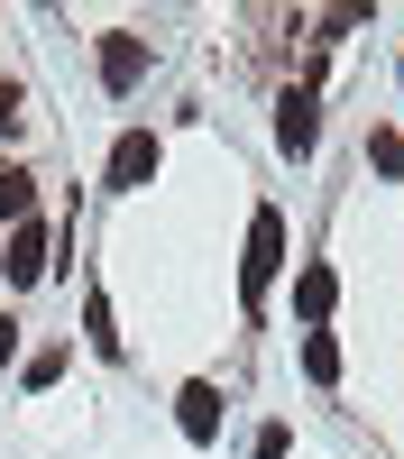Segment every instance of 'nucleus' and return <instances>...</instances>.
I'll use <instances>...</instances> for the list:
<instances>
[{"label": "nucleus", "mask_w": 404, "mask_h": 459, "mask_svg": "<svg viewBox=\"0 0 404 459\" xmlns=\"http://www.w3.org/2000/svg\"><path fill=\"white\" fill-rule=\"evenodd\" d=\"M83 340L101 359H120V322H110V294H83Z\"/></svg>", "instance_id": "9d476101"}, {"label": "nucleus", "mask_w": 404, "mask_h": 459, "mask_svg": "<svg viewBox=\"0 0 404 459\" xmlns=\"http://www.w3.org/2000/svg\"><path fill=\"white\" fill-rule=\"evenodd\" d=\"M19 129H28V92L0 83V138H19Z\"/></svg>", "instance_id": "f8f14e48"}, {"label": "nucleus", "mask_w": 404, "mask_h": 459, "mask_svg": "<svg viewBox=\"0 0 404 459\" xmlns=\"http://www.w3.org/2000/svg\"><path fill=\"white\" fill-rule=\"evenodd\" d=\"M304 377L313 386H340V340L331 331H304Z\"/></svg>", "instance_id": "1a4fd4ad"}, {"label": "nucleus", "mask_w": 404, "mask_h": 459, "mask_svg": "<svg viewBox=\"0 0 404 459\" xmlns=\"http://www.w3.org/2000/svg\"><path fill=\"white\" fill-rule=\"evenodd\" d=\"M147 175H157V129H120V147H110V194H138Z\"/></svg>", "instance_id": "39448f33"}, {"label": "nucleus", "mask_w": 404, "mask_h": 459, "mask_svg": "<svg viewBox=\"0 0 404 459\" xmlns=\"http://www.w3.org/2000/svg\"><path fill=\"white\" fill-rule=\"evenodd\" d=\"M47 248H56V230H47V221H19V230H10V248H0V276H10V285H37V276L56 266Z\"/></svg>", "instance_id": "7ed1b4c3"}, {"label": "nucleus", "mask_w": 404, "mask_h": 459, "mask_svg": "<svg viewBox=\"0 0 404 459\" xmlns=\"http://www.w3.org/2000/svg\"><path fill=\"white\" fill-rule=\"evenodd\" d=\"M395 83H404V65H395Z\"/></svg>", "instance_id": "dca6fc26"}, {"label": "nucleus", "mask_w": 404, "mask_h": 459, "mask_svg": "<svg viewBox=\"0 0 404 459\" xmlns=\"http://www.w3.org/2000/svg\"><path fill=\"white\" fill-rule=\"evenodd\" d=\"M64 359H73V350H64V340H47V350H37V359H28V386H56V377H64Z\"/></svg>", "instance_id": "9b49d317"}, {"label": "nucleus", "mask_w": 404, "mask_h": 459, "mask_svg": "<svg viewBox=\"0 0 404 459\" xmlns=\"http://www.w3.org/2000/svg\"><path fill=\"white\" fill-rule=\"evenodd\" d=\"M331 303H340V276H331L322 257H304V266H294V322H304V331H331Z\"/></svg>", "instance_id": "20e7f679"}, {"label": "nucleus", "mask_w": 404, "mask_h": 459, "mask_svg": "<svg viewBox=\"0 0 404 459\" xmlns=\"http://www.w3.org/2000/svg\"><path fill=\"white\" fill-rule=\"evenodd\" d=\"M0 221H10V230L37 221V175L28 166H0Z\"/></svg>", "instance_id": "6e6552de"}, {"label": "nucleus", "mask_w": 404, "mask_h": 459, "mask_svg": "<svg viewBox=\"0 0 404 459\" xmlns=\"http://www.w3.org/2000/svg\"><path fill=\"white\" fill-rule=\"evenodd\" d=\"M175 423H184V441H211L220 432V386H211V377H193V386L175 395Z\"/></svg>", "instance_id": "0eeeda50"}, {"label": "nucleus", "mask_w": 404, "mask_h": 459, "mask_svg": "<svg viewBox=\"0 0 404 459\" xmlns=\"http://www.w3.org/2000/svg\"><path fill=\"white\" fill-rule=\"evenodd\" d=\"M285 441H294V432H285V423H267V432H257V459H285Z\"/></svg>", "instance_id": "4468645a"}, {"label": "nucleus", "mask_w": 404, "mask_h": 459, "mask_svg": "<svg viewBox=\"0 0 404 459\" xmlns=\"http://www.w3.org/2000/svg\"><path fill=\"white\" fill-rule=\"evenodd\" d=\"M313 138H322V110H313V83H304V92L276 101V147L285 157H313Z\"/></svg>", "instance_id": "423d86ee"}, {"label": "nucleus", "mask_w": 404, "mask_h": 459, "mask_svg": "<svg viewBox=\"0 0 404 459\" xmlns=\"http://www.w3.org/2000/svg\"><path fill=\"white\" fill-rule=\"evenodd\" d=\"M19 359V313H0V368Z\"/></svg>", "instance_id": "2eb2a0df"}, {"label": "nucleus", "mask_w": 404, "mask_h": 459, "mask_svg": "<svg viewBox=\"0 0 404 459\" xmlns=\"http://www.w3.org/2000/svg\"><path fill=\"white\" fill-rule=\"evenodd\" d=\"M276 266H285V212H276V203H257V221H248V257H239V294H248V303H267Z\"/></svg>", "instance_id": "f03ea898"}, {"label": "nucleus", "mask_w": 404, "mask_h": 459, "mask_svg": "<svg viewBox=\"0 0 404 459\" xmlns=\"http://www.w3.org/2000/svg\"><path fill=\"white\" fill-rule=\"evenodd\" d=\"M92 65H101V92L129 101L147 74H157V37H138V28H101V37H92Z\"/></svg>", "instance_id": "f257e3e1"}, {"label": "nucleus", "mask_w": 404, "mask_h": 459, "mask_svg": "<svg viewBox=\"0 0 404 459\" xmlns=\"http://www.w3.org/2000/svg\"><path fill=\"white\" fill-rule=\"evenodd\" d=\"M367 157H377L386 175H404V129H377V138H367Z\"/></svg>", "instance_id": "ddd939ff"}]
</instances>
